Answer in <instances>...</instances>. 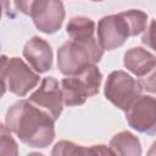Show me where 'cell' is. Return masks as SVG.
<instances>
[{"mask_svg": "<svg viewBox=\"0 0 156 156\" xmlns=\"http://www.w3.org/2000/svg\"><path fill=\"white\" fill-rule=\"evenodd\" d=\"M55 119L29 100L15 102L6 112L5 126L30 147H46L55 138Z\"/></svg>", "mask_w": 156, "mask_h": 156, "instance_id": "obj_1", "label": "cell"}, {"mask_svg": "<svg viewBox=\"0 0 156 156\" xmlns=\"http://www.w3.org/2000/svg\"><path fill=\"white\" fill-rule=\"evenodd\" d=\"M147 15L140 10H128L102 17L98 23V39L104 50H113L129 37L145 30Z\"/></svg>", "mask_w": 156, "mask_h": 156, "instance_id": "obj_2", "label": "cell"}, {"mask_svg": "<svg viewBox=\"0 0 156 156\" xmlns=\"http://www.w3.org/2000/svg\"><path fill=\"white\" fill-rule=\"evenodd\" d=\"M104 49L99 40L90 41L68 40L57 50V67L65 76H72L82 72L90 65H95L102 57Z\"/></svg>", "mask_w": 156, "mask_h": 156, "instance_id": "obj_3", "label": "cell"}, {"mask_svg": "<svg viewBox=\"0 0 156 156\" xmlns=\"http://www.w3.org/2000/svg\"><path fill=\"white\" fill-rule=\"evenodd\" d=\"M102 74L95 65H90L82 72L67 76L61 80L63 104L66 106H77L99 93Z\"/></svg>", "mask_w": 156, "mask_h": 156, "instance_id": "obj_4", "label": "cell"}, {"mask_svg": "<svg viewBox=\"0 0 156 156\" xmlns=\"http://www.w3.org/2000/svg\"><path fill=\"white\" fill-rule=\"evenodd\" d=\"M1 83L2 93L9 90L17 96H24L39 83V76L22 58H7L4 55L1 58Z\"/></svg>", "mask_w": 156, "mask_h": 156, "instance_id": "obj_5", "label": "cell"}, {"mask_svg": "<svg viewBox=\"0 0 156 156\" xmlns=\"http://www.w3.org/2000/svg\"><path fill=\"white\" fill-rule=\"evenodd\" d=\"M139 80L123 71H113L105 83V96L116 107L127 111L130 105L141 95Z\"/></svg>", "mask_w": 156, "mask_h": 156, "instance_id": "obj_6", "label": "cell"}, {"mask_svg": "<svg viewBox=\"0 0 156 156\" xmlns=\"http://www.w3.org/2000/svg\"><path fill=\"white\" fill-rule=\"evenodd\" d=\"M29 16L35 27L46 34L57 32L65 18V9L61 0H34Z\"/></svg>", "mask_w": 156, "mask_h": 156, "instance_id": "obj_7", "label": "cell"}, {"mask_svg": "<svg viewBox=\"0 0 156 156\" xmlns=\"http://www.w3.org/2000/svg\"><path fill=\"white\" fill-rule=\"evenodd\" d=\"M128 124L139 133L156 134V99L140 95L126 111Z\"/></svg>", "mask_w": 156, "mask_h": 156, "instance_id": "obj_8", "label": "cell"}, {"mask_svg": "<svg viewBox=\"0 0 156 156\" xmlns=\"http://www.w3.org/2000/svg\"><path fill=\"white\" fill-rule=\"evenodd\" d=\"M28 100L49 113L55 121L62 112V90L58 87V82L54 77H45L41 80L40 87L29 96Z\"/></svg>", "mask_w": 156, "mask_h": 156, "instance_id": "obj_9", "label": "cell"}, {"mask_svg": "<svg viewBox=\"0 0 156 156\" xmlns=\"http://www.w3.org/2000/svg\"><path fill=\"white\" fill-rule=\"evenodd\" d=\"M23 56L37 73H45L52 66V50L50 44L39 37L29 39L23 48Z\"/></svg>", "mask_w": 156, "mask_h": 156, "instance_id": "obj_10", "label": "cell"}, {"mask_svg": "<svg viewBox=\"0 0 156 156\" xmlns=\"http://www.w3.org/2000/svg\"><path fill=\"white\" fill-rule=\"evenodd\" d=\"M156 65V56L143 48H132L124 54V66L138 78L145 76Z\"/></svg>", "mask_w": 156, "mask_h": 156, "instance_id": "obj_11", "label": "cell"}, {"mask_svg": "<svg viewBox=\"0 0 156 156\" xmlns=\"http://www.w3.org/2000/svg\"><path fill=\"white\" fill-rule=\"evenodd\" d=\"M52 155H115L110 147L105 145H93V146H83L77 145L72 141L61 140L58 141L51 152Z\"/></svg>", "mask_w": 156, "mask_h": 156, "instance_id": "obj_12", "label": "cell"}, {"mask_svg": "<svg viewBox=\"0 0 156 156\" xmlns=\"http://www.w3.org/2000/svg\"><path fill=\"white\" fill-rule=\"evenodd\" d=\"M66 32L72 40L77 41H90L95 39V23L88 17H73L67 27Z\"/></svg>", "mask_w": 156, "mask_h": 156, "instance_id": "obj_13", "label": "cell"}, {"mask_svg": "<svg viewBox=\"0 0 156 156\" xmlns=\"http://www.w3.org/2000/svg\"><path fill=\"white\" fill-rule=\"evenodd\" d=\"M110 149L116 155H140L141 147L138 138L129 132L116 134L110 141Z\"/></svg>", "mask_w": 156, "mask_h": 156, "instance_id": "obj_14", "label": "cell"}, {"mask_svg": "<svg viewBox=\"0 0 156 156\" xmlns=\"http://www.w3.org/2000/svg\"><path fill=\"white\" fill-rule=\"evenodd\" d=\"M0 154L2 155H17V144L15 143L11 130L5 126L1 124V143H0Z\"/></svg>", "mask_w": 156, "mask_h": 156, "instance_id": "obj_15", "label": "cell"}, {"mask_svg": "<svg viewBox=\"0 0 156 156\" xmlns=\"http://www.w3.org/2000/svg\"><path fill=\"white\" fill-rule=\"evenodd\" d=\"M139 83L143 89L149 93L156 94V65L141 78H139Z\"/></svg>", "mask_w": 156, "mask_h": 156, "instance_id": "obj_16", "label": "cell"}, {"mask_svg": "<svg viewBox=\"0 0 156 156\" xmlns=\"http://www.w3.org/2000/svg\"><path fill=\"white\" fill-rule=\"evenodd\" d=\"M141 41L147 48L156 51V20L151 21L149 27L145 29V33L141 38Z\"/></svg>", "mask_w": 156, "mask_h": 156, "instance_id": "obj_17", "label": "cell"}, {"mask_svg": "<svg viewBox=\"0 0 156 156\" xmlns=\"http://www.w3.org/2000/svg\"><path fill=\"white\" fill-rule=\"evenodd\" d=\"M13 2H15L16 9H17L20 12H22V13L29 16L30 7H32L34 0H13Z\"/></svg>", "mask_w": 156, "mask_h": 156, "instance_id": "obj_18", "label": "cell"}, {"mask_svg": "<svg viewBox=\"0 0 156 156\" xmlns=\"http://www.w3.org/2000/svg\"><path fill=\"white\" fill-rule=\"evenodd\" d=\"M147 155H156V141L151 145V149L147 151Z\"/></svg>", "mask_w": 156, "mask_h": 156, "instance_id": "obj_19", "label": "cell"}, {"mask_svg": "<svg viewBox=\"0 0 156 156\" xmlns=\"http://www.w3.org/2000/svg\"><path fill=\"white\" fill-rule=\"evenodd\" d=\"M91 1H102V0H91Z\"/></svg>", "mask_w": 156, "mask_h": 156, "instance_id": "obj_20", "label": "cell"}]
</instances>
